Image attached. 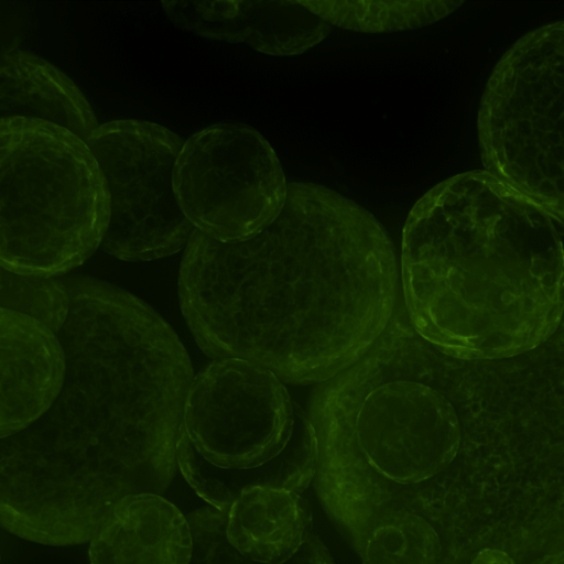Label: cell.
<instances>
[{
    "label": "cell",
    "mask_w": 564,
    "mask_h": 564,
    "mask_svg": "<svg viewBox=\"0 0 564 564\" xmlns=\"http://www.w3.org/2000/svg\"><path fill=\"white\" fill-rule=\"evenodd\" d=\"M62 279L70 296L57 334L63 388L0 443L2 527L53 546L88 542L127 496L166 490L194 378L178 336L150 305L100 279Z\"/></svg>",
    "instance_id": "cell-1"
},
{
    "label": "cell",
    "mask_w": 564,
    "mask_h": 564,
    "mask_svg": "<svg viewBox=\"0 0 564 564\" xmlns=\"http://www.w3.org/2000/svg\"><path fill=\"white\" fill-rule=\"evenodd\" d=\"M182 314L213 359H246L284 382L321 383L377 341L399 301L393 245L365 207L290 182L281 213L250 238L195 229L178 273Z\"/></svg>",
    "instance_id": "cell-2"
},
{
    "label": "cell",
    "mask_w": 564,
    "mask_h": 564,
    "mask_svg": "<svg viewBox=\"0 0 564 564\" xmlns=\"http://www.w3.org/2000/svg\"><path fill=\"white\" fill-rule=\"evenodd\" d=\"M467 361L399 297L370 349L315 389L313 484L362 564H443L474 459Z\"/></svg>",
    "instance_id": "cell-3"
},
{
    "label": "cell",
    "mask_w": 564,
    "mask_h": 564,
    "mask_svg": "<svg viewBox=\"0 0 564 564\" xmlns=\"http://www.w3.org/2000/svg\"><path fill=\"white\" fill-rule=\"evenodd\" d=\"M401 276L413 327L438 349L516 356L564 313V220L486 170L456 174L410 210Z\"/></svg>",
    "instance_id": "cell-4"
},
{
    "label": "cell",
    "mask_w": 564,
    "mask_h": 564,
    "mask_svg": "<svg viewBox=\"0 0 564 564\" xmlns=\"http://www.w3.org/2000/svg\"><path fill=\"white\" fill-rule=\"evenodd\" d=\"M318 459L314 425L279 376L240 358L214 359L192 380L176 442L183 477L227 512L246 487L303 494Z\"/></svg>",
    "instance_id": "cell-5"
},
{
    "label": "cell",
    "mask_w": 564,
    "mask_h": 564,
    "mask_svg": "<svg viewBox=\"0 0 564 564\" xmlns=\"http://www.w3.org/2000/svg\"><path fill=\"white\" fill-rule=\"evenodd\" d=\"M109 196L87 143L44 121L0 120V263L61 276L101 247Z\"/></svg>",
    "instance_id": "cell-6"
},
{
    "label": "cell",
    "mask_w": 564,
    "mask_h": 564,
    "mask_svg": "<svg viewBox=\"0 0 564 564\" xmlns=\"http://www.w3.org/2000/svg\"><path fill=\"white\" fill-rule=\"evenodd\" d=\"M477 132L485 170L564 220V20L528 32L500 57Z\"/></svg>",
    "instance_id": "cell-7"
},
{
    "label": "cell",
    "mask_w": 564,
    "mask_h": 564,
    "mask_svg": "<svg viewBox=\"0 0 564 564\" xmlns=\"http://www.w3.org/2000/svg\"><path fill=\"white\" fill-rule=\"evenodd\" d=\"M109 196L101 249L123 261H150L186 247L195 228L174 191V167L184 140L143 120L100 124L87 140Z\"/></svg>",
    "instance_id": "cell-8"
},
{
    "label": "cell",
    "mask_w": 564,
    "mask_h": 564,
    "mask_svg": "<svg viewBox=\"0 0 564 564\" xmlns=\"http://www.w3.org/2000/svg\"><path fill=\"white\" fill-rule=\"evenodd\" d=\"M288 185L268 140L241 122L214 123L184 141L174 167L178 205L220 241L252 237L281 213Z\"/></svg>",
    "instance_id": "cell-9"
},
{
    "label": "cell",
    "mask_w": 564,
    "mask_h": 564,
    "mask_svg": "<svg viewBox=\"0 0 564 564\" xmlns=\"http://www.w3.org/2000/svg\"><path fill=\"white\" fill-rule=\"evenodd\" d=\"M167 19L200 37L243 43L274 56L300 55L321 43L332 25L300 1H162Z\"/></svg>",
    "instance_id": "cell-10"
},
{
    "label": "cell",
    "mask_w": 564,
    "mask_h": 564,
    "mask_svg": "<svg viewBox=\"0 0 564 564\" xmlns=\"http://www.w3.org/2000/svg\"><path fill=\"white\" fill-rule=\"evenodd\" d=\"M0 437L43 415L59 394L66 356L58 335L42 323L0 310Z\"/></svg>",
    "instance_id": "cell-11"
},
{
    "label": "cell",
    "mask_w": 564,
    "mask_h": 564,
    "mask_svg": "<svg viewBox=\"0 0 564 564\" xmlns=\"http://www.w3.org/2000/svg\"><path fill=\"white\" fill-rule=\"evenodd\" d=\"M194 550L191 524L159 494L120 500L89 540L90 564H189Z\"/></svg>",
    "instance_id": "cell-12"
},
{
    "label": "cell",
    "mask_w": 564,
    "mask_h": 564,
    "mask_svg": "<svg viewBox=\"0 0 564 564\" xmlns=\"http://www.w3.org/2000/svg\"><path fill=\"white\" fill-rule=\"evenodd\" d=\"M0 116L52 123L85 142L99 127L85 95L65 73L18 47L0 56Z\"/></svg>",
    "instance_id": "cell-13"
},
{
    "label": "cell",
    "mask_w": 564,
    "mask_h": 564,
    "mask_svg": "<svg viewBox=\"0 0 564 564\" xmlns=\"http://www.w3.org/2000/svg\"><path fill=\"white\" fill-rule=\"evenodd\" d=\"M312 531V514L302 494L282 487H246L226 512L228 542L256 562H286Z\"/></svg>",
    "instance_id": "cell-14"
},
{
    "label": "cell",
    "mask_w": 564,
    "mask_h": 564,
    "mask_svg": "<svg viewBox=\"0 0 564 564\" xmlns=\"http://www.w3.org/2000/svg\"><path fill=\"white\" fill-rule=\"evenodd\" d=\"M332 26L361 33L414 30L435 23L463 1H300Z\"/></svg>",
    "instance_id": "cell-15"
},
{
    "label": "cell",
    "mask_w": 564,
    "mask_h": 564,
    "mask_svg": "<svg viewBox=\"0 0 564 564\" xmlns=\"http://www.w3.org/2000/svg\"><path fill=\"white\" fill-rule=\"evenodd\" d=\"M194 539L189 564H268L252 561L239 553L225 533L226 512L212 506L197 509L186 516ZM280 564H335L329 551L313 531L301 550Z\"/></svg>",
    "instance_id": "cell-16"
},
{
    "label": "cell",
    "mask_w": 564,
    "mask_h": 564,
    "mask_svg": "<svg viewBox=\"0 0 564 564\" xmlns=\"http://www.w3.org/2000/svg\"><path fill=\"white\" fill-rule=\"evenodd\" d=\"M0 304L58 334L69 314L70 296L59 276L18 273L1 267Z\"/></svg>",
    "instance_id": "cell-17"
},
{
    "label": "cell",
    "mask_w": 564,
    "mask_h": 564,
    "mask_svg": "<svg viewBox=\"0 0 564 564\" xmlns=\"http://www.w3.org/2000/svg\"><path fill=\"white\" fill-rule=\"evenodd\" d=\"M530 564H564V547L541 555Z\"/></svg>",
    "instance_id": "cell-18"
}]
</instances>
